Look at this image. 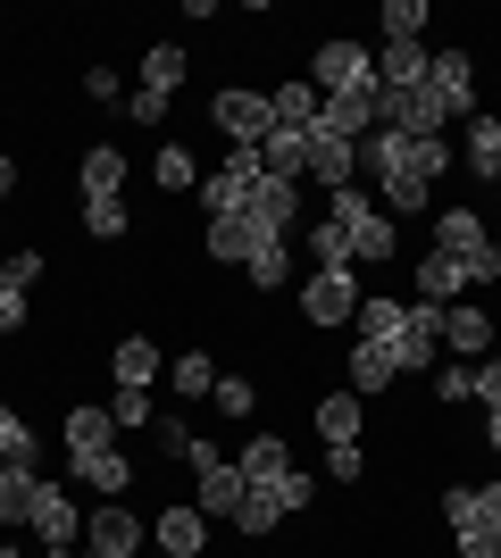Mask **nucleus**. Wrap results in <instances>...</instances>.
Instances as JSON below:
<instances>
[{
    "label": "nucleus",
    "instance_id": "nucleus-51",
    "mask_svg": "<svg viewBox=\"0 0 501 558\" xmlns=\"http://www.w3.org/2000/svg\"><path fill=\"white\" fill-rule=\"evenodd\" d=\"M477 400H485V409H501V359H485V367H477Z\"/></svg>",
    "mask_w": 501,
    "mask_h": 558
},
{
    "label": "nucleus",
    "instance_id": "nucleus-44",
    "mask_svg": "<svg viewBox=\"0 0 501 558\" xmlns=\"http://www.w3.org/2000/svg\"><path fill=\"white\" fill-rule=\"evenodd\" d=\"M84 233L118 242V233H126V192H118V201H84Z\"/></svg>",
    "mask_w": 501,
    "mask_h": 558
},
{
    "label": "nucleus",
    "instance_id": "nucleus-42",
    "mask_svg": "<svg viewBox=\"0 0 501 558\" xmlns=\"http://www.w3.org/2000/svg\"><path fill=\"white\" fill-rule=\"evenodd\" d=\"M460 558H501V525H485V517H468V525H452Z\"/></svg>",
    "mask_w": 501,
    "mask_h": 558
},
{
    "label": "nucleus",
    "instance_id": "nucleus-52",
    "mask_svg": "<svg viewBox=\"0 0 501 558\" xmlns=\"http://www.w3.org/2000/svg\"><path fill=\"white\" fill-rule=\"evenodd\" d=\"M84 93H93V100H118L126 84H118V68H93V75H84Z\"/></svg>",
    "mask_w": 501,
    "mask_h": 558
},
{
    "label": "nucleus",
    "instance_id": "nucleus-53",
    "mask_svg": "<svg viewBox=\"0 0 501 558\" xmlns=\"http://www.w3.org/2000/svg\"><path fill=\"white\" fill-rule=\"evenodd\" d=\"M9 192H17V159H9V150H0V201H9Z\"/></svg>",
    "mask_w": 501,
    "mask_h": 558
},
{
    "label": "nucleus",
    "instance_id": "nucleus-47",
    "mask_svg": "<svg viewBox=\"0 0 501 558\" xmlns=\"http://www.w3.org/2000/svg\"><path fill=\"white\" fill-rule=\"evenodd\" d=\"M0 276L17 283V292H34V283H43V251H9V267H0Z\"/></svg>",
    "mask_w": 501,
    "mask_h": 558
},
{
    "label": "nucleus",
    "instance_id": "nucleus-11",
    "mask_svg": "<svg viewBox=\"0 0 501 558\" xmlns=\"http://www.w3.org/2000/svg\"><path fill=\"white\" fill-rule=\"evenodd\" d=\"M25 525H34V534L50 542V550H75V542H84V509H75L68 492H34V517H25Z\"/></svg>",
    "mask_w": 501,
    "mask_h": 558
},
{
    "label": "nucleus",
    "instance_id": "nucleus-40",
    "mask_svg": "<svg viewBox=\"0 0 501 558\" xmlns=\"http://www.w3.org/2000/svg\"><path fill=\"white\" fill-rule=\"evenodd\" d=\"M276 517H285V509H276V500L251 484V492H242V509H235V534H276Z\"/></svg>",
    "mask_w": 501,
    "mask_h": 558
},
{
    "label": "nucleus",
    "instance_id": "nucleus-5",
    "mask_svg": "<svg viewBox=\"0 0 501 558\" xmlns=\"http://www.w3.org/2000/svg\"><path fill=\"white\" fill-rule=\"evenodd\" d=\"M351 308H359L351 267H310V276H301V317H310V326H351Z\"/></svg>",
    "mask_w": 501,
    "mask_h": 558
},
{
    "label": "nucleus",
    "instance_id": "nucleus-45",
    "mask_svg": "<svg viewBox=\"0 0 501 558\" xmlns=\"http://www.w3.org/2000/svg\"><path fill=\"white\" fill-rule=\"evenodd\" d=\"M326 475H334V484H359V475H368V450H359V442H334L326 450Z\"/></svg>",
    "mask_w": 501,
    "mask_h": 558
},
{
    "label": "nucleus",
    "instance_id": "nucleus-46",
    "mask_svg": "<svg viewBox=\"0 0 501 558\" xmlns=\"http://www.w3.org/2000/svg\"><path fill=\"white\" fill-rule=\"evenodd\" d=\"M217 409H226V417H251V384H242V375H217Z\"/></svg>",
    "mask_w": 501,
    "mask_h": 558
},
{
    "label": "nucleus",
    "instance_id": "nucleus-30",
    "mask_svg": "<svg viewBox=\"0 0 501 558\" xmlns=\"http://www.w3.org/2000/svg\"><path fill=\"white\" fill-rule=\"evenodd\" d=\"M176 84H184V50H176V43H151L143 50V93L176 100Z\"/></svg>",
    "mask_w": 501,
    "mask_h": 558
},
{
    "label": "nucleus",
    "instance_id": "nucleus-1",
    "mask_svg": "<svg viewBox=\"0 0 501 558\" xmlns=\"http://www.w3.org/2000/svg\"><path fill=\"white\" fill-rule=\"evenodd\" d=\"M434 251H452L468 283H501V242L485 233L477 209H434Z\"/></svg>",
    "mask_w": 501,
    "mask_h": 558
},
{
    "label": "nucleus",
    "instance_id": "nucleus-56",
    "mask_svg": "<svg viewBox=\"0 0 501 558\" xmlns=\"http://www.w3.org/2000/svg\"><path fill=\"white\" fill-rule=\"evenodd\" d=\"M493 175H501V150H493Z\"/></svg>",
    "mask_w": 501,
    "mask_h": 558
},
{
    "label": "nucleus",
    "instance_id": "nucleus-29",
    "mask_svg": "<svg viewBox=\"0 0 501 558\" xmlns=\"http://www.w3.org/2000/svg\"><path fill=\"white\" fill-rule=\"evenodd\" d=\"M151 175H159V192H201V159H192L184 142H167V150H151Z\"/></svg>",
    "mask_w": 501,
    "mask_h": 558
},
{
    "label": "nucleus",
    "instance_id": "nucleus-35",
    "mask_svg": "<svg viewBox=\"0 0 501 558\" xmlns=\"http://www.w3.org/2000/svg\"><path fill=\"white\" fill-rule=\"evenodd\" d=\"M384 43H427V0H384Z\"/></svg>",
    "mask_w": 501,
    "mask_h": 558
},
{
    "label": "nucleus",
    "instance_id": "nucleus-8",
    "mask_svg": "<svg viewBox=\"0 0 501 558\" xmlns=\"http://www.w3.org/2000/svg\"><path fill=\"white\" fill-rule=\"evenodd\" d=\"M427 93L452 117H477V59H468V50H434L427 59Z\"/></svg>",
    "mask_w": 501,
    "mask_h": 558
},
{
    "label": "nucleus",
    "instance_id": "nucleus-16",
    "mask_svg": "<svg viewBox=\"0 0 501 558\" xmlns=\"http://www.w3.org/2000/svg\"><path fill=\"white\" fill-rule=\"evenodd\" d=\"M68 475H75V484H93V492H109V500H118V492L134 484V459H126V450H75V459H68Z\"/></svg>",
    "mask_w": 501,
    "mask_h": 558
},
{
    "label": "nucleus",
    "instance_id": "nucleus-57",
    "mask_svg": "<svg viewBox=\"0 0 501 558\" xmlns=\"http://www.w3.org/2000/svg\"><path fill=\"white\" fill-rule=\"evenodd\" d=\"M0 558H17V550H0Z\"/></svg>",
    "mask_w": 501,
    "mask_h": 558
},
{
    "label": "nucleus",
    "instance_id": "nucleus-13",
    "mask_svg": "<svg viewBox=\"0 0 501 558\" xmlns=\"http://www.w3.org/2000/svg\"><path fill=\"white\" fill-rule=\"evenodd\" d=\"M377 93V84H368ZM368 93H334V100H318V134H334V142H368L377 134V109H368Z\"/></svg>",
    "mask_w": 501,
    "mask_h": 558
},
{
    "label": "nucleus",
    "instance_id": "nucleus-34",
    "mask_svg": "<svg viewBox=\"0 0 501 558\" xmlns=\"http://www.w3.org/2000/svg\"><path fill=\"white\" fill-rule=\"evenodd\" d=\"M393 384V350L384 342H351V392H384Z\"/></svg>",
    "mask_w": 501,
    "mask_h": 558
},
{
    "label": "nucleus",
    "instance_id": "nucleus-43",
    "mask_svg": "<svg viewBox=\"0 0 501 558\" xmlns=\"http://www.w3.org/2000/svg\"><path fill=\"white\" fill-rule=\"evenodd\" d=\"M434 400H443V409L477 400V367H452V359H443V367H434Z\"/></svg>",
    "mask_w": 501,
    "mask_h": 558
},
{
    "label": "nucleus",
    "instance_id": "nucleus-27",
    "mask_svg": "<svg viewBox=\"0 0 501 558\" xmlns=\"http://www.w3.org/2000/svg\"><path fill=\"white\" fill-rule=\"evenodd\" d=\"M109 367H118V384H134V392H151V375H159L167 359H159V342H143V333H126Z\"/></svg>",
    "mask_w": 501,
    "mask_h": 558
},
{
    "label": "nucleus",
    "instance_id": "nucleus-48",
    "mask_svg": "<svg viewBox=\"0 0 501 558\" xmlns=\"http://www.w3.org/2000/svg\"><path fill=\"white\" fill-rule=\"evenodd\" d=\"M118 425H151V392H134V384H118V409H109Z\"/></svg>",
    "mask_w": 501,
    "mask_h": 558
},
{
    "label": "nucleus",
    "instance_id": "nucleus-32",
    "mask_svg": "<svg viewBox=\"0 0 501 558\" xmlns=\"http://www.w3.org/2000/svg\"><path fill=\"white\" fill-rule=\"evenodd\" d=\"M318 434H326V450L359 442V392H326V400H318Z\"/></svg>",
    "mask_w": 501,
    "mask_h": 558
},
{
    "label": "nucleus",
    "instance_id": "nucleus-58",
    "mask_svg": "<svg viewBox=\"0 0 501 558\" xmlns=\"http://www.w3.org/2000/svg\"><path fill=\"white\" fill-rule=\"evenodd\" d=\"M0 233H9V226H0Z\"/></svg>",
    "mask_w": 501,
    "mask_h": 558
},
{
    "label": "nucleus",
    "instance_id": "nucleus-4",
    "mask_svg": "<svg viewBox=\"0 0 501 558\" xmlns=\"http://www.w3.org/2000/svg\"><path fill=\"white\" fill-rule=\"evenodd\" d=\"M393 375H434L443 367V308L434 301H409V317H402V333H393Z\"/></svg>",
    "mask_w": 501,
    "mask_h": 558
},
{
    "label": "nucleus",
    "instance_id": "nucleus-21",
    "mask_svg": "<svg viewBox=\"0 0 501 558\" xmlns=\"http://www.w3.org/2000/svg\"><path fill=\"white\" fill-rule=\"evenodd\" d=\"M75 184H84V201H118V192H126V159L109 150V142H93L84 167H75Z\"/></svg>",
    "mask_w": 501,
    "mask_h": 558
},
{
    "label": "nucleus",
    "instance_id": "nucleus-54",
    "mask_svg": "<svg viewBox=\"0 0 501 558\" xmlns=\"http://www.w3.org/2000/svg\"><path fill=\"white\" fill-rule=\"evenodd\" d=\"M485 442H493V450H501V409H485Z\"/></svg>",
    "mask_w": 501,
    "mask_h": 558
},
{
    "label": "nucleus",
    "instance_id": "nucleus-2",
    "mask_svg": "<svg viewBox=\"0 0 501 558\" xmlns=\"http://www.w3.org/2000/svg\"><path fill=\"white\" fill-rule=\"evenodd\" d=\"M310 84H318V100H334V93H368V84H377V50L351 43V34H334V43H318Z\"/></svg>",
    "mask_w": 501,
    "mask_h": 558
},
{
    "label": "nucleus",
    "instance_id": "nucleus-39",
    "mask_svg": "<svg viewBox=\"0 0 501 558\" xmlns=\"http://www.w3.org/2000/svg\"><path fill=\"white\" fill-rule=\"evenodd\" d=\"M301 233H310V267H351V242H343L334 217H326V226H301Z\"/></svg>",
    "mask_w": 501,
    "mask_h": 558
},
{
    "label": "nucleus",
    "instance_id": "nucleus-18",
    "mask_svg": "<svg viewBox=\"0 0 501 558\" xmlns=\"http://www.w3.org/2000/svg\"><path fill=\"white\" fill-rule=\"evenodd\" d=\"M427 59H434L427 43H384L377 84H384V93H418V84H427Z\"/></svg>",
    "mask_w": 501,
    "mask_h": 558
},
{
    "label": "nucleus",
    "instance_id": "nucleus-36",
    "mask_svg": "<svg viewBox=\"0 0 501 558\" xmlns=\"http://www.w3.org/2000/svg\"><path fill=\"white\" fill-rule=\"evenodd\" d=\"M267 500H276V509H310V500H318V475H310V466H285V475H276V484H267Z\"/></svg>",
    "mask_w": 501,
    "mask_h": 558
},
{
    "label": "nucleus",
    "instance_id": "nucleus-10",
    "mask_svg": "<svg viewBox=\"0 0 501 558\" xmlns=\"http://www.w3.org/2000/svg\"><path fill=\"white\" fill-rule=\"evenodd\" d=\"M84 550H100V558H134V550H143V517L126 509V500L93 509V517H84Z\"/></svg>",
    "mask_w": 501,
    "mask_h": 558
},
{
    "label": "nucleus",
    "instance_id": "nucleus-22",
    "mask_svg": "<svg viewBox=\"0 0 501 558\" xmlns=\"http://www.w3.org/2000/svg\"><path fill=\"white\" fill-rule=\"evenodd\" d=\"M235 466H242V484H260V492H267V484H276V475L293 466V450L276 442V434H251V442L235 450Z\"/></svg>",
    "mask_w": 501,
    "mask_h": 558
},
{
    "label": "nucleus",
    "instance_id": "nucleus-19",
    "mask_svg": "<svg viewBox=\"0 0 501 558\" xmlns=\"http://www.w3.org/2000/svg\"><path fill=\"white\" fill-rule=\"evenodd\" d=\"M460 292H468V267H460L452 251H427V258H418V301H434V308H452Z\"/></svg>",
    "mask_w": 501,
    "mask_h": 558
},
{
    "label": "nucleus",
    "instance_id": "nucleus-50",
    "mask_svg": "<svg viewBox=\"0 0 501 558\" xmlns=\"http://www.w3.org/2000/svg\"><path fill=\"white\" fill-rule=\"evenodd\" d=\"M126 117H134V125H159L167 100H159V93H126Z\"/></svg>",
    "mask_w": 501,
    "mask_h": 558
},
{
    "label": "nucleus",
    "instance_id": "nucleus-23",
    "mask_svg": "<svg viewBox=\"0 0 501 558\" xmlns=\"http://www.w3.org/2000/svg\"><path fill=\"white\" fill-rule=\"evenodd\" d=\"M402 317H409V301H384V292H359V308H351L359 342H393V333H402Z\"/></svg>",
    "mask_w": 501,
    "mask_h": 558
},
{
    "label": "nucleus",
    "instance_id": "nucleus-28",
    "mask_svg": "<svg viewBox=\"0 0 501 558\" xmlns=\"http://www.w3.org/2000/svg\"><path fill=\"white\" fill-rule=\"evenodd\" d=\"M75 450H118V417L109 409H68V459Z\"/></svg>",
    "mask_w": 501,
    "mask_h": 558
},
{
    "label": "nucleus",
    "instance_id": "nucleus-41",
    "mask_svg": "<svg viewBox=\"0 0 501 558\" xmlns=\"http://www.w3.org/2000/svg\"><path fill=\"white\" fill-rule=\"evenodd\" d=\"M493 150H501V117H468V167L493 175Z\"/></svg>",
    "mask_w": 501,
    "mask_h": 558
},
{
    "label": "nucleus",
    "instance_id": "nucleus-6",
    "mask_svg": "<svg viewBox=\"0 0 501 558\" xmlns=\"http://www.w3.org/2000/svg\"><path fill=\"white\" fill-rule=\"evenodd\" d=\"M210 117H217V134L235 142V150H260V142L276 134V109H267V93H242V84H235V93H217Z\"/></svg>",
    "mask_w": 501,
    "mask_h": 558
},
{
    "label": "nucleus",
    "instance_id": "nucleus-12",
    "mask_svg": "<svg viewBox=\"0 0 501 558\" xmlns=\"http://www.w3.org/2000/svg\"><path fill=\"white\" fill-rule=\"evenodd\" d=\"M192 475H201V492H192V509L201 517H226V525H235V509H242V466L235 459H210V466H192Z\"/></svg>",
    "mask_w": 501,
    "mask_h": 558
},
{
    "label": "nucleus",
    "instance_id": "nucleus-17",
    "mask_svg": "<svg viewBox=\"0 0 501 558\" xmlns=\"http://www.w3.org/2000/svg\"><path fill=\"white\" fill-rule=\"evenodd\" d=\"M151 534H159V550H167V558H201V534H210V517L192 509V500H176V509H159V525H151Z\"/></svg>",
    "mask_w": 501,
    "mask_h": 558
},
{
    "label": "nucleus",
    "instance_id": "nucleus-24",
    "mask_svg": "<svg viewBox=\"0 0 501 558\" xmlns=\"http://www.w3.org/2000/svg\"><path fill=\"white\" fill-rule=\"evenodd\" d=\"M267 109H276V125H293V134H318V84L310 75H301V84H276Z\"/></svg>",
    "mask_w": 501,
    "mask_h": 558
},
{
    "label": "nucleus",
    "instance_id": "nucleus-3",
    "mask_svg": "<svg viewBox=\"0 0 501 558\" xmlns=\"http://www.w3.org/2000/svg\"><path fill=\"white\" fill-rule=\"evenodd\" d=\"M334 226H343V242H351V267H377V258H393V226H384V209L368 201V192H334Z\"/></svg>",
    "mask_w": 501,
    "mask_h": 558
},
{
    "label": "nucleus",
    "instance_id": "nucleus-25",
    "mask_svg": "<svg viewBox=\"0 0 501 558\" xmlns=\"http://www.w3.org/2000/svg\"><path fill=\"white\" fill-rule=\"evenodd\" d=\"M242 267H251V283H260V292H276V283H293V242H285V233H260Z\"/></svg>",
    "mask_w": 501,
    "mask_h": 558
},
{
    "label": "nucleus",
    "instance_id": "nucleus-26",
    "mask_svg": "<svg viewBox=\"0 0 501 558\" xmlns=\"http://www.w3.org/2000/svg\"><path fill=\"white\" fill-rule=\"evenodd\" d=\"M34 492H43L34 466H9V459H0V525H25V517H34Z\"/></svg>",
    "mask_w": 501,
    "mask_h": 558
},
{
    "label": "nucleus",
    "instance_id": "nucleus-14",
    "mask_svg": "<svg viewBox=\"0 0 501 558\" xmlns=\"http://www.w3.org/2000/svg\"><path fill=\"white\" fill-rule=\"evenodd\" d=\"M310 175L326 192H351L359 184V142H334V134H310Z\"/></svg>",
    "mask_w": 501,
    "mask_h": 558
},
{
    "label": "nucleus",
    "instance_id": "nucleus-38",
    "mask_svg": "<svg viewBox=\"0 0 501 558\" xmlns=\"http://www.w3.org/2000/svg\"><path fill=\"white\" fill-rule=\"evenodd\" d=\"M176 367V400H201V392H217V367L201 359V350H184V359H167Z\"/></svg>",
    "mask_w": 501,
    "mask_h": 558
},
{
    "label": "nucleus",
    "instance_id": "nucleus-37",
    "mask_svg": "<svg viewBox=\"0 0 501 558\" xmlns=\"http://www.w3.org/2000/svg\"><path fill=\"white\" fill-rule=\"evenodd\" d=\"M434 201V184H418V175H384V201L377 209H393V217H418Z\"/></svg>",
    "mask_w": 501,
    "mask_h": 558
},
{
    "label": "nucleus",
    "instance_id": "nucleus-31",
    "mask_svg": "<svg viewBox=\"0 0 501 558\" xmlns=\"http://www.w3.org/2000/svg\"><path fill=\"white\" fill-rule=\"evenodd\" d=\"M251 242H260V226H251V217H210V258L242 267V258H251Z\"/></svg>",
    "mask_w": 501,
    "mask_h": 558
},
{
    "label": "nucleus",
    "instance_id": "nucleus-15",
    "mask_svg": "<svg viewBox=\"0 0 501 558\" xmlns=\"http://www.w3.org/2000/svg\"><path fill=\"white\" fill-rule=\"evenodd\" d=\"M260 175H276V184H301V175H310V134L276 125V134L260 142Z\"/></svg>",
    "mask_w": 501,
    "mask_h": 558
},
{
    "label": "nucleus",
    "instance_id": "nucleus-9",
    "mask_svg": "<svg viewBox=\"0 0 501 558\" xmlns=\"http://www.w3.org/2000/svg\"><path fill=\"white\" fill-rule=\"evenodd\" d=\"M242 217H251L260 233H285V242L310 226V217H301V184H276V175H260V184H251V209H242Z\"/></svg>",
    "mask_w": 501,
    "mask_h": 558
},
{
    "label": "nucleus",
    "instance_id": "nucleus-20",
    "mask_svg": "<svg viewBox=\"0 0 501 558\" xmlns=\"http://www.w3.org/2000/svg\"><path fill=\"white\" fill-rule=\"evenodd\" d=\"M443 350H460V359L493 350V317H485V308H468V301H452V308H443Z\"/></svg>",
    "mask_w": 501,
    "mask_h": 558
},
{
    "label": "nucleus",
    "instance_id": "nucleus-7",
    "mask_svg": "<svg viewBox=\"0 0 501 558\" xmlns=\"http://www.w3.org/2000/svg\"><path fill=\"white\" fill-rule=\"evenodd\" d=\"M251 184H260V150H235L217 175H201V209L210 217H242L251 209Z\"/></svg>",
    "mask_w": 501,
    "mask_h": 558
},
{
    "label": "nucleus",
    "instance_id": "nucleus-33",
    "mask_svg": "<svg viewBox=\"0 0 501 558\" xmlns=\"http://www.w3.org/2000/svg\"><path fill=\"white\" fill-rule=\"evenodd\" d=\"M0 459H9V466H34V475H43V442L25 434V417L9 409V400H0Z\"/></svg>",
    "mask_w": 501,
    "mask_h": 558
},
{
    "label": "nucleus",
    "instance_id": "nucleus-55",
    "mask_svg": "<svg viewBox=\"0 0 501 558\" xmlns=\"http://www.w3.org/2000/svg\"><path fill=\"white\" fill-rule=\"evenodd\" d=\"M50 558H100V550H84V542H75V550H50Z\"/></svg>",
    "mask_w": 501,
    "mask_h": 558
},
{
    "label": "nucleus",
    "instance_id": "nucleus-49",
    "mask_svg": "<svg viewBox=\"0 0 501 558\" xmlns=\"http://www.w3.org/2000/svg\"><path fill=\"white\" fill-rule=\"evenodd\" d=\"M17 326H25V292L0 276V333H17Z\"/></svg>",
    "mask_w": 501,
    "mask_h": 558
}]
</instances>
